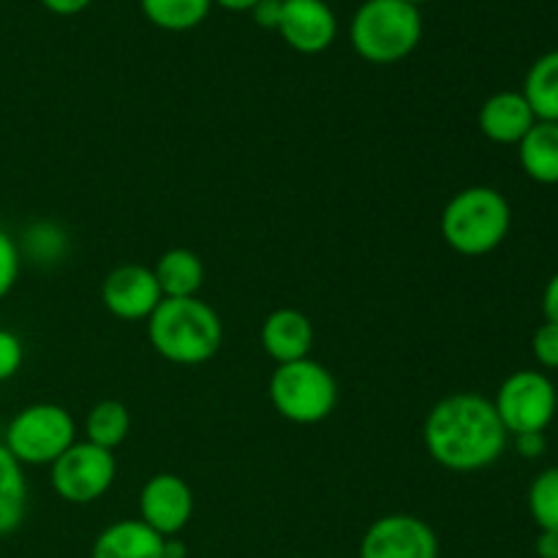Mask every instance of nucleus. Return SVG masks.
<instances>
[{"label": "nucleus", "mask_w": 558, "mask_h": 558, "mask_svg": "<svg viewBox=\"0 0 558 558\" xmlns=\"http://www.w3.org/2000/svg\"><path fill=\"white\" fill-rule=\"evenodd\" d=\"M22 360H25V347L16 332L0 327V381H9L20 374Z\"/></svg>", "instance_id": "nucleus-26"}, {"label": "nucleus", "mask_w": 558, "mask_h": 558, "mask_svg": "<svg viewBox=\"0 0 558 558\" xmlns=\"http://www.w3.org/2000/svg\"><path fill=\"white\" fill-rule=\"evenodd\" d=\"M153 272L163 298H199L205 283V262L191 248L163 251Z\"/></svg>", "instance_id": "nucleus-17"}, {"label": "nucleus", "mask_w": 558, "mask_h": 558, "mask_svg": "<svg viewBox=\"0 0 558 558\" xmlns=\"http://www.w3.org/2000/svg\"><path fill=\"white\" fill-rule=\"evenodd\" d=\"M118 477V461L112 450L93 445V441H74L58 461L49 466L52 490L69 505H93L109 494Z\"/></svg>", "instance_id": "nucleus-8"}, {"label": "nucleus", "mask_w": 558, "mask_h": 558, "mask_svg": "<svg viewBox=\"0 0 558 558\" xmlns=\"http://www.w3.org/2000/svg\"><path fill=\"white\" fill-rule=\"evenodd\" d=\"M543 314L545 322H556L558 325V272L548 278L543 289Z\"/></svg>", "instance_id": "nucleus-30"}, {"label": "nucleus", "mask_w": 558, "mask_h": 558, "mask_svg": "<svg viewBox=\"0 0 558 558\" xmlns=\"http://www.w3.org/2000/svg\"><path fill=\"white\" fill-rule=\"evenodd\" d=\"M526 505L539 532H558V466L545 469L532 480Z\"/></svg>", "instance_id": "nucleus-23"}, {"label": "nucleus", "mask_w": 558, "mask_h": 558, "mask_svg": "<svg viewBox=\"0 0 558 558\" xmlns=\"http://www.w3.org/2000/svg\"><path fill=\"white\" fill-rule=\"evenodd\" d=\"M90 558H163V537L140 518L118 521L98 534Z\"/></svg>", "instance_id": "nucleus-15"}, {"label": "nucleus", "mask_w": 558, "mask_h": 558, "mask_svg": "<svg viewBox=\"0 0 558 558\" xmlns=\"http://www.w3.org/2000/svg\"><path fill=\"white\" fill-rule=\"evenodd\" d=\"M216 5H221L223 11H238V14H243V11H251L254 9L259 0H213Z\"/></svg>", "instance_id": "nucleus-32"}, {"label": "nucleus", "mask_w": 558, "mask_h": 558, "mask_svg": "<svg viewBox=\"0 0 558 558\" xmlns=\"http://www.w3.org/2000/svg\"><path fill=\"white\" fill-rule=\"evenodd\" d=\"M510 434L490 398L452 392L441 398L423 423V445L430 461L447 472L472 474L494 466L507 450Z\"/></svg>", "instance_id": "nucleus-1"}, {"label": "nucleus", "mask_w": 558, "mask_h": 558, "mask_svg": "<svg viewBox=\"0 0 558 558\" xmlns=\"http://www.w3.org/2000/svg\"><path fill=\"white\" fill-rule=\"evenodd\" d=\"M20 270H22V254L16 240L0 227V300L9 298L11 289L16 287L20 281Z\"/></svg>", "instance_id": "nucleus-24"}, {"label": "nucleus", "mask_w": 558, "mask_h": 558, "mask_svg": "<svg viewBox=\"0 0 558 558\" xmlns=\"http://www.w3.org/2000/svg\"><path fill=\"white\" fill-rule=\"evenodd\" d=\"M534 550L537 558H558V532H539Z\"/></svg>", "instance_id": "nucleus-31"}, {"label": "nucleus", "mask_w": 558, "mask_h": 558, "mask_svg": "<svg viewBox=\"0 0 558 558\" xmlns=\"http://www.w3.org/2000/svg\"><path fill=\"white\" fill-rule=\"evenodd\" d=\"M349 41L365 63H401L423 41V14L407 0H365L349 22Z\"/></svg>", "instance_id": "nucleus-4"}, {"label": "nucleus", "mask_w": 558, "mask_h": 558, "mask_svg": "<svg viewBox=\"0 0 558 558\" xmlns=\"http://www.w3.org/2000/svg\"><path fill=\"white\" fill-rule=\"evenodd\" d=\"M27 515L25 466L0 441V537H9Z\"/></svg>", "instance_id": "nucleus-18"}, {"label": "nucleus", "mask_w": 558, "mask_h": 558, "mask_svg": "<svg viewBox=\"0 0 558 558\" xmlns=\"http://www.w3.org/2000/svg\"><path fill=\"white\" fill-rule=\"evenodd\" d=\"M49 14L54 16H76L93 3V0H38Z\"/></svg>", "instance_id": "nucleus-29"}, {"label": "nucleus", "mask_w": 558, "mask_h": 558, "mask_svg": "<svg viewBox=\"0 0 558 558\" xmlns=\"http://www.w3.org/2000/svg\"><path fill=\"white\" fill-rule=\"evenodd\" d=\"M281 9H283V0H259V3L251 9V16H254L256 25L265 27V31H278Z\"/></svg>", "instance_id": "nucleus-27"}, {"label": "nucleus", "mask_w": 558, "mask_h": 558, "mask_svg": "<svg viewBox=\"0 0 558 558\" xmlns=\"http://www.w3.org/2000/svg\"><path fill=\"white\" fill-rule=\"evenodd\" d=\"M360 558H439V537L423 518L396 512L371 523Z\"/></svg>", "instance_id": "nucleus-9"}, {"label": "nucleus", "mask_w": 558, "mask_h": 558, "mask_svg": "<svg viewBox=\"0 0 558 558\" xmlns=\"http://www.w3.org/2000/svg\"><path fill=\"white\" fill-rule=\"evenodd\" d=\"M512 229V207L499 189L469 185L450 196L439 218L441 240L461 256L494 254Z\"/></svg>", "instance_id": "nucleus-3"}, {"label": "nucleus", "mask_w": 558, "mask_h": 558, "mask_svg": "<svg viewBox=\"0 0 558 558\" xmlns=\"http://www.w3.org/2000/svg\"><path fill=\"white\" fill-rule=\"evenodd\" d=\"M407 3H412V5H417V9H420V5H423V3H430V0H407Z\"/></svg>", "instance_id": "nucleus-34"}, {"label": "nucleus", "mask_w": 558, "mask_h": 558, "mask_svg": "<svg viewBox=\"0 0 558 558\" xmlns=\"http://www.w3.org/2000/svg\"><path fill=\"white\" fill-rule=\"evenodd\" d=\"M76 441V420L60 403H31L11 417L5 450L22 466H52Z\"/></svg>", "instance_id": "nucleus-6"}, {"label": "nucleus", "mask_w": 558, "mask_h": 558, "mask_svg": "<svg viewBox=\"0 0 558 558\" xmlns=\"http://www.w3.org/2000/svg\"><path fill=\"white\" fill-rule=\"evenodd\" d=\"M515 450L521 458H539L545 450H548V439L545 434H521L515 436Z\"/></svg>", "instance_id": "nucleus-28"}, {"label": "nucleus", "mask_w": 558, "mask_h": 558, "mask_svg": "<svg viewBox=\"0 0 558 558\" xmlns=\"http://www.w3.org/2000/svg\"><path fill=\"white\" fill-rule=\"evenodd\" d=\"M534 123H537V114L529 107L526 96L518 90L494 93L477 112L480 131L494 145H518Z\"/></svg>", "instance_id": "nucleus-14"}, {"label": "nucleus", "mask_w": 558, "mask_h": 558, "mask_svg": "<svg viewBox=\"0 0 558 558\" xmlns=\"http://www.w3.org/2000/svg\"><path fill=\"white\" fill-rule=\"evenodd\" d=\"M556 417H558V387H556Z\"/></svg>", "instance_id": "nucleus-35"}, {"label": "nucleus", "mask_w": 558, "mask_h": 558, "mask_svg": "<svg viewBox=\"0 0 558 558\" xmlns=\"http://www.w3.org/2000/svg\"><path fill=\"white\" fill-rule=\"evenodd\" d=\"M278 33L300 54H322L338 36V16L325 0H283Z\"/></svg>", "instance_id": "nucleus-12"}, {"label": "nucleus", "mask_w": 558, "mask_h": 558, "mask_svg": "<svg viewBox=\"0 0 558 558\" xmlns=\"http://www.w3.org/2000/svg\"><path fill=\"white\" fill-rule=\"evenodd\" d=\"M16 245H20V254L36 262V265H58L69 254V238L52 221L31 223Z\"/></svg>", "instance_id": "nucleus-22"}, {"label": "nucleus", "mask_w": 558, "mask_h": 558, "mask_svg": "<svg viewBox=\"0 0 558 558\" xmlns=\"http://www.w3.org/2000/svg\"><path fill=\"white\" fill-rule=\"evenodd\" d=\"M494 407L510 436L545 434L556 420V385L543 371H515L501 381Z\"/></svg>", "instance_id": "nucleus-7"}, {"label": "nucleus", "mask_w": 558, "mask_h": 558, "mask_svg": "<svg viewBox=\"0 0 558 558\" xmlns=\"http://www.w3.org/2000/svg\"><path fill=\"white\" fill-rule=\"evenodd\" d=\"M267 396L272 409L294 425H316L330 417L338 407V381L316 360H294L276 365Z\"/></svg>", "instance_id": "nucleus-5"}, {"label": "nucleus", "mask_w": 558, "mask_h": 558, "mask_svg": "<svg viewBox=\"0 0 558 558\" xmlns=\"http://www.w3.org/2000/svg\"><path fill=\"white\" fill-rule=\"evenodd\" d=\"M163 300L156 272L145 265H120L104 278L101 303L114 319L147 322Z\"/></svg>", "instance_id": "nucleus-11"}, {"label": "nucleus", "mask_w": 558, "mask_h": 558, "mask_svg": "<svg viewBox=\"0 0 558 558\" xmlns=\"http://www.w3.org/2000/svg\"><path fill=\"white\" fill-rule=\"evenodd\" d=\"M185 556H189V550H185V545L180 543L178 537L163 539V558H185Z\"/></svg>", "instance_id": "nucleus-33"}, {"label": "nucleus", "mask_w": 558, "mask_h": 558, "mask_svg": "<svg viewBox=\"0 0 558 558\" xmlns=\"http://www.w3.org/2000/svg\"><path fill=\"white\" fill-rule=\"evenodd\" d=\"M140 9L158 31L185 33L207 20L213 0H140Z\"/></svg>", "instance_id": "nucleus-20"}, {"label": "nucleus", "mask_w": 558, "mask_h": 558, "mask_svg": "<svg viewBox=\"0 0 558 558\" xmlns=\"http://www.w3.org/2000/svg\"><path fill=\"white\" fill-rule=\"evenodd\" d=\"M129 430H131L129 407H125L123 401H114V398L98 401L85 417L87 441L104 447V450L114 452V447H120L125 439H129Z\"/></svg>", "instance_id": "nucleus-21"}, {"label": "nucleus", "mask_w": 558, "mask_h": 558, "mask_svg": "<svg viewBox=\"0 0 558 558\" xmlns=\"http://www.w3.org/2000/svg\"><path fill=\"white\" fill-rule=\"evenodd\" d=\"M194 515V490L180 474H153L140 490V521L156 534L178 537Z\"/></svg>", "instance_id": "nucleus-10"}, {"label": "nucleus", "mask_w": 558, "mask_h": 558, "mask_svg": "<svg viewBox=\"0 0 558 558\" xmlns=\"http://www.w3.org/2000/svg\"><path fill=\"white\" fill-rule=\"evenodd\" d=\"M521 93L526 96L537 120L558 123V49L534 60L526 80H523Z\"/></svg>", "instance_id": "nucleus-19"}, {"label": "nucleus", "mask_w": 558, "mask_h": 558, "mask_svg": "<svg viewBox=\"0 0 558 558\" xmlns=\"http://www.w3.org/2000/svg\"><path fill=\"white\" fill-rule=\"evenodd\" d=\"M515 147L529 180L539 185H558V123L537 120Z\"/></svg>", "instance_id": "nucleus-16"}, {"label": "nucleus", "mask_w": 558, "mask_h": 558, "mask_svg": "<svg viewBox=\"0 0 558 558\" xmlns=\"http://www.w3.org/2000/svg\"><path fill=\"white\" fill-rule=\"evenodd\" d=\"M147 338L167 363L194 368L216 357L223 343V325L205 300L163 298L147 319Z\"/></svg>", "instance_id": "nucleus-2"}, {"label": "nucleus", "mask_w": 558, "mask_h": 558, "mask_svg": "<svg viewBox=\"0 0 558 558\" xmlns=\"http://www.w3.org/2000/svg\"><path fill=\"white\" fill-rule=\"evenodd\" d=\"M532 354L543 368L558 371V325L545 322L532 336Z\"/></svg>", "instance_id": "nucleus-25"}, {"label": "nucleus", "mask_w": 558, "mask_h": 558, "mask_svg": "<svg viewBox=\"0 0 558 558\" xmlns=\"http://www.w3.org/2000/svg\"><path fill=\"white\" fill-rule=\"evenodd\" d=\"M262 349L276 365L311 357L314 349V325L298 308H276L267 314L259 330Z\"/></svg>", "instance_id": "nucleus-13"}]
</instances>
